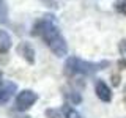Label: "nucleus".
<instances>
[{
    "label": "nucleus",
    "mask_w": 126,
    "mask_h": 118,
    "mask_svg": "<svg viewBox=\"0 0 126 118\" xmlns=\"http://www.w3.org/2000/svg\"><path fill=\"white\" fill-rule=\"evenodd\" d=\"M35 33L39 35L41 39L50 47V50L57 55V57H65L68 54V46H66L65 38L62 36L60 29H58L57 22L54 21L52 16H46V17L39 19L35 24Z\"/></svg>",
    "instance_id": "nucleus-1"
},
{
    "label": "nucleus",
    "mask_w": 126,
    "mask_h": 118,
    "mask_svg": "<svg viewBox=\"0 0 126 118\" xmlns=\"http://www.w3.org/2000/svg\"><path fill=\"white\" fill-rule=\"evenodd\" d=\"M106 66H109V61H85L77 57H69L66 60L65 68L69 74H85V76H90V74H94L98 71L104 69Z\"/></svg>",
    "instance_id": "nucleus-2"
},
{
    "label": "nucleus",
    "mask_w": 126,
    "mask_h": 118,
    "mask_svg": "<svg viewBox=\"0 0 126 118\" xmlns=\"http://www.w3.org/2000/svg\"><path fill=\"white\" fill-rule=\"evenodd\" d=\"M38 99V94L35 91H32V90H24L17 94V98H16V109L17 110H27L30 109L32 105L36 102Z\"/></svg>",
    "instance_id": "nucleus-3"
},
{
    "label": "nucleus",
    "mask_w": 126,
    "mask_h": 118,
    "mask_svg": "<svg viewBox=\"0 0 126 118\" xmlns=\"http://www.w3.org/2000/svg\"><path fill=\"white\" fill-rule=\"evenodd\" d=\"M94 91H96V96L104 102H109L112 99V91H110V88L107 87V84H106L104 80H96V84H94Z\"/></svg>",
    "instance_id": "nucleus-4"
},
{
    "label": "nucleus",
    "mask_w": 126,
    "mask_h": 118,
    "mask_svg": "<svg viewBox=\"0 0 126 118\" xmlns=\"http://www.w3.org/2000/svg\"><path fill=\"white\" fill-rule=\"evenodd\" d=\"M14 91H16V84H13V82H6L3 87H0V104H5L10 101Z\"/></svg>",
    "instance_id": "nucleus-5"
},
{
    "label": "nucleus",
    "mask_w": 126,
    "mask_h": 118,
    "mask_svg": "<svg viewBox=\"0 0 126 118\" xmlns=\"http://www.w3.org/2000/svg\"><path fill=\"white\" fill-rule=\"evenodd\" d=\"M11 47V38L5 30H0V54H5Z\"/></svg>",
    "instance_id": "nucleus-6"
},
{
    "label": "nucleus",
    "mask_w": 126,
    "mask_h": 118,
    "mask_svg": "<svg viewBox=\"0 0 126 118\" xmlns=\"http://www.w3.org/2000/svg\"><path fill=\"white\" fill-rule=\"evenodd\" d=\"M19 52H21L30 63L35 61V57H33L35 52H33V49H32V46L29 43H21V44H19Z\"/></svg>",
    "instance_id": "nucleus-7"
},
{
    "label": "nucleus",
    "mask_w": 126,
    "mask_h": 118,
    "mask_svg": "<svg viewBox=\"0 0 126 118\" xmlns=\"http://www.w3.org/2000/svg\"><path fill=\"white\" fill-rule=\"evenodd\" d=\"M62 113H63V118H84L76 109L71 107V105H65V107L62 109Z\"/></svg>",
    "instance_id": "nucleus-8"
},
{
    "label": "nucleus",
    "mask_w": 126,
    "mask_h": 118,
    "mask_svg": "<svg viewBox=\"0 0 126 118\" xmlns=\"http://www.w3.org/2000/svg\"><path fill=\"white\" fill-rule=\"evenodd\" d=\"M8 21V5L5 0H0V24H5Z\"/></svg>",
    "instance_id": "nucleus-9"
},
{
    "label": "nucleus",
    "mask_w": 126,
    "mask_h": 118,
    "mask_svg": "<svg viewBox=\"0 0 126 118\" xmlns=\"http://www.w3.org/2000/svg\"><path fill=\"white\" fill-rule=\"evenodd\" d=\"M115 8L120 11L121 14H126V0H120V2L115 3Z\"/></svg>",
    "instance_id": "nucleus-10"
},
{
    "label": "nucleus",
    "mask_w": 126,
    "mask_h": 118,
    "mask_svg": "<svg viewBox=\"0 0 126 118\" xmlns=\"http://www.w3.org/2000/svg\"><path fill=\"white\" fill-rule=\"evenodd\" d=\"M121 65H125V66H126V61H121Z\"/></svg>",
    "instance_id": "nucleus-11"
},
{
    "label": "nucleus",
    "mask_w": 126,
    "mask_h": 118,
    "mask_svg": "<svg viewBox=\"0 0 126 118\" xmlns=\"http://www.w3.org/2000/svg\"><path fill=\"white\" fill-rule=\"evenodd\" d=\"M0 82H2V73H0Z\"/></svg>",
    "instance_id": "nucleus-12"
}]
</instances>
